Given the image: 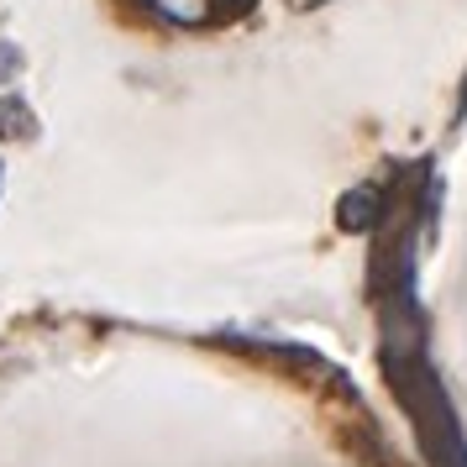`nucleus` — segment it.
I'll return each mask as SVG.
<instances>
[{"label": "nucleus", "instance_id": "nucleus-3", "mask_svg": "<svg viewBox=\"0 0 467 467\" xmlns=\"http://www.w3.org/2000/svg\"><path fill=\"white\" fill-rule=\"evenodd\" d=\"M373 221V194H347V205H341V226H352V232H362Z\"/></svg>", "mask_w": 467, "mask_h": 467}, {"label": "nucleus", "instance_id": "nucleus-1", "mask_svg": "<svg viewBox=\"0 0 467 467\" xmlns=\"http://www.w3.org/2000/svg\"><path fill=\"white\" fill-rule=\"evenodd\" d=\"M158 16H169V22L179 26H200V22H211V0H148Z\"/></svg>", "mask_w": 467, "mask_h": 467}, {"label": "nucleus", "instance_id": "nucleus-2", "mask_svg": "<svg viewBox=\"0 0 467 467\" xmlns=\"http://www.w3.org/2000/svg\"><path fill=\"white\" fill-rule=\"evenodd\" d=\"M0 137H32V116L16 100H0Z\"/></svg>", "mask_w": 467, "mask_h": 467}]
</instances>
